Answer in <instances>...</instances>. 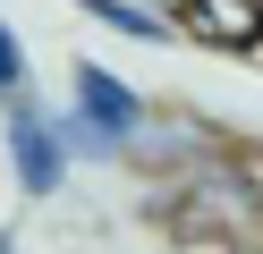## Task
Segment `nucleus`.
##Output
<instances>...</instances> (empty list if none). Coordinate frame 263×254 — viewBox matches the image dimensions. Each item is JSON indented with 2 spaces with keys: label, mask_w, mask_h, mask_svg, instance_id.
Returning a JSON list of instances; mask_svg holds the SVG:
<instances>
[{
  "label": "nucleus",
  "mask_w": 263,
  "mask_h": 254,
  "mask_svg": "<svg viewBox=\"0 0 263 254\" xmlns=\"http://www.w3.org/2000/svg\"><path fill=\"white\" fill-rule=\"evenodd\" d=\"M0 93H26V43L9 17H0Z\"/></svg>",
  "instance_id": "obj_6"
},
{
  "label": "nucleus",
  "mask_w": 263,
  "mask_h": 254,
  "mask_svg": "<svg viewBox=\"0 0 263 254\" xmlns=\"http://www.w3.org/2000/svg\"><path fill=\"white\" fill-rule=\"evenodd\" d=\"M144 9H153V17H170V26H178V9H187V0H144Z\"/></svg>",
  "instance_id": "obj_7"
},
{
  "label": "nucleus",
  "mask_w": 263,
  "mask_h": 254,
  "mask_svg": "<svg viewBox=\"0 0 263 254\" xmlns=\"http://www.w3.org/2000/svg\"><path fill=\"white\" fill-rule=\"evenodd\" d=\"M60 119V144H68V161H127V144H136V127L153 110H144V93L127 76H110L102 60H77L68 76V110Z\"/></svg>",
  "instance_id": "obj_2"
},
{
  "label": "nucleus",
  "mask_w": 263,
  "mask_h": 254,
  "mask_svg": "<svg viewBox=\"0 0 263 254\" xmlns=\"http://www.w3.org/2000/svg\"><path fill=\"white\" fill-rule=\"evenodd\" d=\"M85 9H93V26L127 34V43H161V34H170V17H153L144 0H85Z\"/></svg>",
  "instance_id": "obj_5"
},
{
  "label": "nucleus",
  "mask_w": 263,
  "mask_h": 254,
  "mask_svg": "<svg viewBox=\"0 0 263 254\" xmlns=\"http://www.w3.org/2000/svg\"><path fill=\"white\" fill-rule=\"evenodd\" d=\"M178 26L212 51H263V0H187Z\"/></svg>",
  "instance_id": "obj_4"
},
{
  "label": "nucleus",
  "mask_w": 263,
  "mask_h": 254,
  "mask_svg": "<svg viewBox=\"0 0 263 254\" xmlns=\"http://www.w3.org/2000/svg\"><path fill=\"white\" fill-rule=\"evenodd\" d=\"M0 144H9V169H17L26 195H60V178H68V144H60V119L43 110L34 93H9V119H0Z\"/></svg>",
  "instance_id": "obj_3"
},
{
  "label": "nucleus",
  "mask_w": 263,
  "mask_h": 254,
  "mask_svg": "<svg viewBox=\"0 0 263 254\" xmlns=\"http://www.w3.org/2000/svg\"><path fill=\"white\" fill-rule=\"evenodd\" d=\"M161 220L195 254H263V178L238 152H212V161L161 178Z\"/></svg>",
  "instance_id": "obj_1"
}]
</instances>
